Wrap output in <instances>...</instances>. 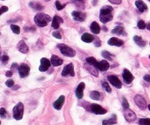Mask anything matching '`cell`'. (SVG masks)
Returning <instances> with one entry per match:
<instances>
[{"label": "cell", "instance_id": "6da1fadb", "mask_svg": "<svg viewBox=\"0 0 150 125\" xmlns=\"http://www.w3.org/2000/svg\"><path fill=\"white\" fill-rule=\"evenodd\" d=\"M113 7L111 6H104L102 7L100 13V20L102 23H106L108 22L111 21L113 19V15L111 14V12L113 11Z\"/></svg>", "mask_w": 150, "mask_h": 125}, {"label": "cell", "instance_id": "7a4b0ae2", "mask_svg": "<svg viewBox=\"0 0 150 125\" xmlns=\"http://www.w3.org/2000/svg\"><path fill=\"white\" fill-rule=\"evenodd\" d=\"M51 18L48 15L42 13L37 14L34 18L35 23L40 27H44V26H47L48 23L51 21Z\"/></svg>", "mask_w": 150, "mask_h": 125}, {"label": "cell", "instance_id": "3957f363", "mask_svg": "<svg viewBox=\"0 0 150 125\" xmlns=\"http://www.w3.org/2000/svg\"><path fill=\"white\" fill-rule=\"evenodd\" d=\"M23 111H24V107H23V104L22 102H18L16 106L13 108V117L16 120H21L23 118Z\"/></svg>", "mask_w": 150, "mask_h": 125}, {"label": "cell", "instance_id": "277c9868", "mask_svg": "<svg viewBox=\"0 0 150 125\" xmlns=\"http://www.w3.org/2000/svg\"><path fill=\"white\" fill-rule=\"evenodd\" d=\"M57 47L60 50L62 54H63L65 56L73 57L76 56V51L72 48L69 47L68 45H64V44H59V45H57Z\"/></svg>", "mask_w": 150, "mask_h": 125}, {"label": "cell", "instance_id": "5b68a950", "mask_svg": "<svg viewBox=\"0 0 150 125\" xmlns=\"http://www.w3.org/2000/svg\"><path fill=\"white\" fill-rule=\"evenodd\" d=\"M89 109H90L91 112H92L93 114H97V115H102V114H105L107 113V111L105 109H104L103 107H101L100 105H98V104H92L89 107Z\"/></svg>", "mask_w": 150, "mask_h": 125}, {"label": "cell", "instance_id": "8992f818", "mask_svg": "<svg viewBox=\"0 0 150 125\" xmlns=\"http://www.w3.org/2000/svg\"><path fill=\"white\" fill-rule=\"evenodd\" d=\"M134 101L140 109L145 110L146 108V100H145L143 97L141 96V95H136V97H134Z\"/></svg>", "mask_w": 150, "mask_h": 125}, {"label": "cell", "instance_id": "52a82bcc", "mask_svg": "<svg viewBox=\"0 0 150 125\" xmlns=\"http://www.w3.org/2000/svg\"><path fill=\"white\" fill-rule=\"evenodd\" d=\"M62 76H75V72H74V67H73V64H68L64 67L62 72Z\"/></svg>", "mask_w": 150, "mask_h": 125}, {"label": "cell", "instance_id": "ba28073f", "mask_svg": "<svg viewBox=\"0 0 150 125\" xmlns=\"http://www.w3.org/2000/svg\"><path fill=\"white\" fill-rule=\"evenodd\" d=\"M29 70H30V68H29V66L26 64H21L20 66H19L18 68V73L20 75L21 78H25L26 76H29Z\"/></svg>", "mask_w": 150, "mask_h": 125}, {"label": "cell", "instance_id": "9c48e42d", "mask_svg": "<svg viewBox=\"0 0 150 125\" xmlns=\"http://www.w3.org/2000/svg\"><path fill=\"white\" fill-rule=\"evenodd\" d=\"M125 118L128 122H133L136 119V115L133 111L130 109H126L124 111Z\"/></svg>", "mask_w": 150, "mask_h": 125}, {"label": "cell", "instance_id": "30bf717a", "mask_svg": "<svg viewBox=\"0 0 150 125\" xmlns=\"http://www.w3.org/2000/svg\"><path fill=\"white\" fill-rule=\"evenodd\" d=\"M51 63L48 59L42 58L40 59V66L39 67V70L40 72H45L51 67Z\"/></svg>", "mask_w": 150, "mask_h": 125}, {"label": "cell", "instance_id": "8fae6325", "mask_svg": "<svg viewBox=\"0 0 150 125\" xmlns=\"http://www.w3.org/2000/svg\"><path fill=\"white\" fill-rule=\"evenodd\" d=\"M107 79H108V81H109L113 86H115L116 88H117V89H121L122 88V82L120 81V80L117 77V76H108Z\"/></svg>", "mask_w": 150, "mask_h": 125}, {"label": "cell", "instance_id": "7c38bea8", "mask_svg": "<svg viewBox=\"0 0 150 125\" xmlns=\"http://www.w3.org/2000/svg\"><path fill=\"white\" fill-rule=\"evenodd\" d=\"M122 77L125 82L126 83H127V84L131 83L132 81L134 80V76H133V74H132L128 70H127V69H125L124 71H123Z\"/></svg>", "mask_w": 150, "mask_h": 125}, {"label": "cell", "instance_id": "4fadbf2b", "mask_svg": "<svg viewBox=\"0 0 150 125\" xmlns=\"http://www.w3.org/2000/svg\"><path fill=\"white\" fill-rule=\"evenodd\" d=\"M72 16H73V19L77 21H83L86 19V15L84 13L79 11H73L72 13Z\"/></svg>", "mask_w": 150, "mask_h": 125}, {"label": "cell", "instance_id": "5bb4252c", "mask_svg": "<svg viewBox=\"0 0 150 125\" xmlns=\"http://www.w3.org/2000/svg\"><path fill=\"white\" fill-rule=\"evenodd\" d=\"M85 89V83L83 82H81L79 84L76 89V95L78 99H82L83 97V90Z\"/></svg>", "mask_w": 150, "mask_h": 125}, {"label": "cell", "instance_id": "9a60e30c", "mask_svg": "<svg viewBox=\"0 0 150 125\" xmlns=\"http://www.w3.org/2000/svg\"><path fill=\"white\" fill-rule=\"evenodd\" d=\"M109 67V63H108L106 60H102V61H98V64H97V68H98V70H100V71L101 72H104L108 70Z\"/></svg>", "mask_w": 150, "mask_h": 125}, {"label": "cell", "instance_id": "2e32d148", "mask_svg": "<svg viewBox=\"0 0 150 125\" xmlns=\"http://www.w3.org/2000/svg\"><path fill=\"white\" fill-rule=\"evenodd\" d=\"M17 48L20 52L23 53V54H27L29 52V47L27 46V45L25 43V42L23 40H21L18 43Z\"/></svg>", "mask_w": 150, "mask_h": 125}, {"label": "cell", "instance_id": "e0dca14e", "mask_svg": "<svg viewBox=\"0 0 150 125\" xmlns=\"http://www.w3.org/2000/svg\"><path fill=\"white\" fill-rule=\"evenodd\" d=\"M108 44L113 46L120 47L123 45V41L117 37H111V39L108 40Z\"/></svg>", "mask_w": 150, "mask_h": 125}, {"label": "cell", "instance_id": "ac0fdd59", "mask_svg": "<svg viewBox=\"0 0 150 125\" xmlns=\"http://www.w3.org/2000/svg\"><path fill=\"white\" fill-rule=\"evenodd\" d=\"M63 23V20L61 17L59 16H55L54 18H53V20H52V27L54 28V29H57L59 28V26L61 23Z\"/></svg>", "mask_w": 150, "mask_h": 125}, {"label": "cell", "instance_id": "d6986e66", "mask_svg": "<svg viewBox=\"0 0 150 125\" xmlns=\"http://www.w3.org/2000/svg\"><path fill=\"white\" fill-rule=\"evenodd\" d=\"M64 100H65L64 96H63V95L60 96L59 97V99L57 100V101H55V102H54V104H53V106H54V108L57 110L61 109L62 107V105H63V104H64Z\"/></svg>", "mask_w": 150, "mask_h": 125}, {"label": "cell", "instance_id": "ffe728a7", "mask_svg": "<svg viewBox=\"0 0 150 125\" xmlns=\"http://www.w3.org/2000/svg\"><path fill=\"white\" fill-rule=\"evenodd\" d=\"M51 65L54 66V67H58V66L62 64L63 60L60 59L59 56H57L53 55L51 58Z\"/></svg>", "mask_w": 150, "mask_h": 125}, {"label": "cell", "instance_id": "44dd1931", "mask_svg": "<svg viewBox=\"0 0 150 125\" xmlns=\"http://www.w3.org/2000/svg\"><path fill=\"white\" fill-rule=\"evenodd\" d=\"M135 4H136V7H137L138 10H139V12H141V13H143V12H144L145 10H146L148 9L146 4H145L143 1H142V0H137V1L135 2Z\"/></svg>", "mask_w": 150, "mask_h": 125}, {"label": "cell", "instance_id": "7402d4cb", "mask_svg": "<svg viewBox=\"0 0 150 125\" xmlns=\"http://www.w3.org/2000/svg\"><path fill=\"white\" fill-rule=\"evenodd\" d=\"M85 68L87 70V71H89V73H92V75H94L95 76L98 77V70L97 67H95V66L92 65L90 64H85Z\"/></svg>", "mask_w": 150, "mask_h": 125}, {"label": "cell", "instance_id": "603a6c76", "mask_svg": "<svg viewBox=\"0 0 150 125\" xmlns=\"http://www.w3.org/2000/svg\"><path fill=\"white\" fill-rule=\"evenodd\" d=\"M117 123V118L116 114H113L112 117L107 120L103 121V125H113L116 124Z\"/></svg>", "mask_w": 150, "mask_h": 125}, {"label": "cell", "instance_id": "cb8c5ba5", "mask_svg": "<svg viewBox=\"0 0 150 125\" xmlns=\"http://www.w3.org/2000/svg\"><path fill=\"white\" fill-rule=\"evenodd\" d=\"M90 29L92 33L95 34V35H98L100 33V25L96 21H94L91 24Z\"/></svg>", "mask_w": 150, "mask_h": 125}, {"label": "cell", "instance_id": "d4e9b609", "mask_svg": "<svg viewBox=\"0 0 150 125\" xmlns=\"http://www.w3.org/2000/svg\"><path fill=\"white\" fill-rule=\"evenodd\" d=\"M111 33L117 35H126V32H125L124 27H122V26H117V27L114 28V29L111 31Z\"/></svg>", "mask_w": 150, "mask_h": 125}, {"label": "cell", "instance_id": "484cf974", "mask_svg": "<svg viewBox=\"0 0 150 125\" xmlns=\"http://www.w3.org/2000/svg\"><path fill=\"white\" fill-rule=\"evenodd\" d=\"M81 40H82V41H83L84 42L89 43V42H92V41L95 40V37H94L93 35H90V34L84 33L81 36Z\"/></svg>", "mask_w": 150, "mask_h": 125}, {"label": "cell", "instance_id": "4316f807", "mask_svg": "<svg viewBox=\"0 0 150 125\" xmlns=\"http://www.w3.org/2000/svg\"><path fill=\"white\" fill-rule=\"evenodd\" d=\"M29 6L33 9L34 10H36V11H41V10H43V6L41 4L38 2H35V1H32V2L29 3Z\"/></svg>", "mask_w": 150, "mask_h": 125}, {"label": "cell", "instance_id": "83f0119b", "mask_svg": "<svg viewBox=\"0 0 150 125\" xmlns=\"http://www.w3.org/2000/svg\"><path fill=\"white\" fill-rule=\"evenodd\" d=\"M133 40H134V42L140 47H144L146 44V41L142 39V37L134 36L133 37Z\"/></svg>", "mask_w": 150, "mask_h": 125}, {"label": "cell", "instance_id": "f1b7e54d", "mask_svg": "<svg viewBox=\"0 0 150 125\" xmlns=\"http://www.w3.org/2000/svg\"><path fill=\"white\" fill-rule=\"evenodd\" d=\"M90 97L92 100H99L100 99V94L97 91H92L90 93Z\"/></svg>", "mask_w": 150, "mask_h": 125}, {"label": "cell", "instance_id": "f546056e", "mask_svg": "<svg viewBox=\"0 0 150 125\" xmlns=\"http://www.w3.org/2000/svg\"><path fill=\"white\" fill-rule=\"evenodd\" d=\"M86 61L88 64H90L92 65L95 66V67H97V64H98V61H97L96 59L94 58V57H88L86 59Z\"/></svg>", "mask_w": 150, "mask_h": 125}, {"label": "cell", "instance_id": "4dcf8cb0", "mask_svg": "<svg viewBox=\"0 0 150 125\" xmlns=\"http://www.w3.org/2000/svg\"><path fill=\"white\" fill-rule=\"evenodd\" d=\"M102 56L103 58L109 60V61H112V58H111V56H112V54H111V53L108 52V51H103L102 52Z\"/></svg>", "mask_w": 150, "mask_h": 125}, {"label": "cell", "instance_id": "1f68e13d", "mask_svg": "<svg viewBox=\"0 0 150 125\" xmlns=\"http://www.w3.org/2000/svg\"><path fill=\"white\" fill-rule=\"evenodd\" d=\"M102 86H103V89L105 91V92H108V93H111V87H110V86L108 85V83H107V82L103 81L102 82Z\"/></svg>", "mask_w": 150, "mask_h": 125}, {"label": "cell", "instance_id": "d6a6232c", "mask_svg": "<svg viewBox=\"0 0 150 125\" xmlns=\"http://www.w3.org/2000/svg\"><path fill=\"white\" fill-rule=\"evenodd\" d=\"M10 28H11L12 31H13L15 34H17V35L20 34L21 29L18 26H16V25H14V24H11L10 25Z\"/></svg>", "mask_w": 150, "mask_h": 125}, {"label": "cell", "instance_id": "836d02e7", "mask_svg": "<svg viewBox=\"0 0 150 125\" xmlns=\"http://www.w3.org/2000/svg\"><path fill=\"white\" fill-rule=\"evenodd\" d=\"M139 124V125H150V119H141Z\"/></svg>", "mask_w": 150, "mask_h": 125}, {"label": "cell", "instance_id": "e575fe53", "mask_svg": "<svg viewBox=\"0 0 150 125\" xmlns=\"http://www.w3.org/2000/svg\"><path fill=\"white\" fill-rule=\"evenodd\" d=\"M137 26H138V28L140 29H144L146 28V24L145 23V22L142 20H139V21L138 22Z\"/></svg>", "mask_w": 150, "mask_h": 125}, {"label": "cell", "instance_id": "d590c367", "mask_svg": "<svg viewBox=\"0 0 150 125\" xmlns=\"http://www.w3.org/2000/svg\"><path fill=\"white\" fill-rule=\"evenodd\" d=\"M55 5H56V7H57V9L58 10H62L63 8H64V7L66 6V4H62L61 3H60L59 1H57L55 2Z\"/></svg>", "mask_w": 150, "mask_h": 125}, {"label": "cell", "instance_id": "8d00e7d4", "mask_svg": "<svg viewBox=\"0 0 150 125\" xmlns=\"http://www.w3.org/2000/svg\"><path fill=\"white\" fill-rule=\"evenodd\" d=\"M122 106H123V108H124L125 110L129 109V107H130L128 102H127V100H126L125 97L122 98Z\"/></svg>", "mask_w": 150, "mask_h": 125}, {"label": "cell", "instance_id": "74e56055", "mask_svg": "<svg viewBox=\"0 0 150 125\" xmlns=\"http://www.w3.org/2000/svg\"><path fill=\"white\" fill-rule=\"evenodd\" d=\"M5 84L6 86L9 88L13 87V86H14V81H13L12 79H9V80H7V81L5 82Z\"/></svg>", "mask_w": 150, "mask_h": 125}, {"label": "cell", "instance_id": "f35d334b", "mask_svg": "<svg viewBox=\"0 0 150 125\" xmlns=\"http://www.w3.org/2000/svg\"><path fill=\"white\" fill-rule=\"evenodd\" d=\"M9 61V56L7 55H4L1 57V62L2 64H7Z\"/></svg>", "mask_w": 150, "mask_h": 125}, {"label": "cell", "instance_id": "ab89813d", "mask_svg": "<svg viewBox=\"0 0 150 125\" xmlns=\"http://www.w3.org/2000/svg\"><path fill=\"white\" fill-rule=\"evenodd\" d=\"M19 67L18 66V64H16V63H13V64L11 65V67H10V70H11V71H16V70H18Z\"/></svg>", "mask_w": 150, "mask_h": 125}, {"label": "cell", "instance_id": "60d3db41", "mask_svg": "<svg viewBox=\"0 0 150 125\" xmlns=\"http://www.w3.org/2000/svg\"><path fill=\"white\" fill-rule=\"evenodd\" d=\"M0 116H1V118H5L6 116H7V112H6V111L4 110V108H1V109H0Z\"/></svg>", "mask_w": 150, "mask_h": 125}, {"label": "cell", "instance_id": "b9f144b4", "mask_svg": "<svg viewBox=\"0 0 150 125\" xmlns=\"http://www.w3.org/2000/svg\"><path fill=\"white\" fill-rule=\"evenodd\" d=\"M52 35L54 37L57 38V39H61L62 38L61 34H60L59 32H54L52 33Z\"/></svg>", "mask_w": 150, "mask_h": 125}, {"label": "cell", "instance_id": "7bdbcfd3", "mask_svg": "<svg viewBox=\"0 0 150 125\" xmlns=\"http://www.w3.org/2000/svg\"><path fill=\"white\" fill-rule=\"evenodd\" d=\"M8 10V7H6V6H1V10H0V14H3L4 13L7 12Z\"/></svg>", "mask_w": 150, "mask_h": 125}, {"label": "cell", "instance_id": "ee69618b", "mask_svg": "<svg viewBox=\"0 0 150 125\" xmlns=\"http://www.w3.org/2000/svg\"><path fill=\"white\" fill-rule=\"evenodd\" d=\"M111 4H120L122 3V0H108Z\"/></svg>", "mask_w": 150, "mask_h": 125}, {"label": "cell", "instance_id": "f6af8a7d", "mask_svg": "<svg viewBox=\"0 0 150 125\" xmlns=\"http://www.w3.org/2000/svg\"><path fill=\"white\" fill-rule=\"evenodd\" d=\"M144 80L145 81L150 83V75H146V76H144Z\"/></svg>", "mask_w": 150, "mask_h": 125}, {"label": "cell", "instance_id": "bcb514c9", "mask_svg": "<svg viewBox=\"0 0 150 125\" xmlns=\"http://www.w3.org/2000/svg\"><path fill=\"white\" fill-rule=\"evenodd\" d=\"M5 76H7V77H11V76H13V72L9 70V71H7V73H5Z\"/></svg>", "mask_w": 150, "mask_h": 125}, {"label": "cell", "instance_id": "7dc6e473", "mask_svg": "<svg viewBox=\"0 0 150 125\" xmlns=\"http://www.w3.org/2000/svg\"><path fill=\"white\" fill-rule=\"evenodd\" d=\"M19 88H20V86H16L15 87H12V89H14V90H16V89H18Z\"/></svg>", "mask_w": 150, "mask_h": 125}, {"label": "cell", "instance_id": "c3c4849f", "mask_svg": "<svg viewBox=\"0 0 150 125\" xmlns=\"http://www.w3.org/2000/svg\"><path fill=\"white\" fill-rule=\"evenodd\" d=\"M146 29L149 31H150V23H148V24L146 25Z\"/></svg>", "mask_w": 150, "mask_h": 125}, {"label": "cell", "instance_id": "681fc988", "mask_svg": "<svg viewBox=\"0 0 150 125\" xmlns=\"http://www.w3.org/2000/svg\"><path fill=\"white\" fill-rule=\"evenodd\" d=\"M148 108H149V110L150 111V105H148Z\"/></svg>", "mask_w": 150, "mask_h": 125}, {"label": "cell", "instance_id": "f907efd6", "mask_svg": "<svg viewBox=\"0 0 150 125\" xmlns=\"http://www.w3.org/2000/svg\"><path fill=\"white\" fill-rule=\"evenodd\" d=\"M45 1H50V0H45Z\"/></svg>", "mask_w": 150, "mask_h": 125}, {"label": "cell", "instance_id": "816d5d0a", "mask_svg": "<svg viewBox=\"0 0 150 125\" xmlns=\"http://www.w3.org/2000/svg\"><path fill=\"white\" fill-rule=\"evenodd\" d=\"M149 59H150V55H149Z\"/></svg>", "mask_w": 150, "mask_h": 125}, {"label": "cell", "instance_id": "f5cc1de1", "mask_svg": "<svg viewBox=\"0 0 150 125\" xmlns=\"http://www.w3.org/2000/svg\"><path fill=\"white\" fill-rule=\"evenodd\" d=\"M149 1H150V0H149Z\"/></svg>", "mask_w": 150, "mask_h": 125}]
</instances>
